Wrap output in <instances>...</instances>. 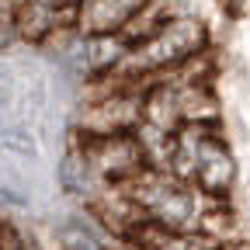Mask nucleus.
<instances>
[{"instance_id": "f257e3e1", "label": "nucleus", "mask_w": 250, "mask_h": 250, "mask_svg": "<svg viewBox=\"0 0 250 250\" xmlns=\"http://www.w3.org/2000/svg\"><path fill=\"white\" fill-rule=\"evenodd\" d=\"M212 52V28L205 18H164L146 39H139L125 62V77L139 83L177 73Z\"/></svg>"}, {"instance_id": "20e7f679", "label": "nucleus", "mask_w": 250, "mask_h": 250, "mask_svg": "<svg viewBox=\"0 0 250 250\" xmlns=\"http://www.w3.org/2000/svg\"><path fill=\"white\" fill-rule=\"evenodd\" d=\"M240 181V164L236 153L229 146V139L223 136V125H205L202 129V143H198V156H195V174L191 184L208 198V202H233Z\"/></svg>"}, {"instance_id": "423d86ee", "label": "nucleus", "mask_w": 250, "mask_h": 250, "mask_svg": "<svg viewBox=\"0 0 250 250\" xmlns=\"http://www.w3.org/2000/svg\"><path fill=\"white\" fill-rule=\"evenodd\" d=\"M49 247L52 250H111V247H122L111 240V233L94 219V212L87 208H70L56 215L49 223Z\"/></svg>"}, {"instance_id": "7ed1b4c3", "label": "nucleus", "mask_w": 250, "mask_h": 250, "mask_svg": "<svg viewBox=\"0 0 250 250\" xmlns=\"http://www.w3.org/2000/svg\"><path fill=\"white\" fill-rule=\"evenodd\" d=\"M70 139L87 153V160L94 164L104 188H129L146 170H153L136 132H122V136H77L73 132Z\"/></svg>"}, {"instance_id": "0eeeda50", "label": "nucleus", "mask_w": 250, "mask_h": 250, "mask_svg": "<svg viewBox=\"0 0 250 250\" xmlns=\"http://www.w3.org/2000/svg\"><path fill=\"white\" fill-rule=\"evenodd\" d=\"M153 0H83L77 28L83 35H125Z\"/></svg>"}, {"instance_id": "f03ea898", "label": "nucleus", "mask_w": 250, "mask_h": 250, "mask_svg": "<svg viewBox=\"0 0 250 250\" xmlns=\"http://www.w3.org/2000/svg\"><path fill=\"white\" fill-rule=\"evenodd\" d=\"M129 195L143 226L164 229V233H198L202 215L212 205L195 184L177 181L164 170H146L136 184H129Z\"/></svg>"}, {"instance_id": "1a4fd4ad", "label": "nucleus", "mask_w": 250, "mask_h": 250, "mask_svg": "<svg viewBox=\"0 0 250 250\" xmlns=\"http://www.w3.org/2000/svg\"><path fill=\"white\" fill-rule=\"evenodd\" d=\"M0 250H31L24 233L11 223V219H0Z\"/></svg>"}, {"instance_id": "39448f33", "label": "nucleus", "mask_w": 250, "mask_h": 250, "mask_svg": "<svg viewBox=\"0 0 250 250\" xmlns=\"http://www.w3.org/2000/svg\"><path fill=\"white\" fill-rule=\"evenodd\" d=\"M56 184L59 191L66 195L77 208H90L94 202H98L108 188L104 181L98 177V170H94V164L87 160V153L70 139L66 149L59 153V164H56Z\"/></svg>"}, {"instance_id": "9d476101", "label": "nucleus", "mask_w": 250, "mask_h": 250, "mask_svg": "<svg viewBox=\"0 0 250 250\" xmlns=\"http://www.w3.org/2000/svg\"><path fill=\"white\" fill-rule=\"evenodd\" d=\"M212 250H250V243H247V240H236V243H215Z\"/></svg>"}, {"instance_id": "6e6552de", "label": "nucleus", "mask_w": 250, "mask_h": 250, "mask_svg": "<svg viewBox=\"0 0 250 250\" xmlns=\"http://www.w3.org/2000/svg\"><path fill=\"white\" fill-rule=\"evenodd\" d=\"M202 233H164L153 226H139L136 236L125 243V250H212Z\"/></svg>"}]
</instances>
